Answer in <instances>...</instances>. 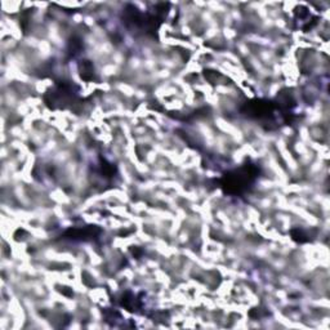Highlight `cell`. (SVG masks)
Segmentation results:
<instances>
[{
  "instance_id": "6da1fadb",
  "label": "cell",
  "mask_w": 330,
  "mask_h": 330,
  "mask_svg": "<svg viewBox=\"0 0 330 330\" xmlns=\"http://www.w3.org/2000/svg\"><path fill=\"white\" fill-rule=\"evenodd\" d=\"M259 167L257 164L246 161L238 169H234L221 178V187L226 194L242 195L249 191L258 178Z\"/></svg>"
},
{
  "instance_id": "7a4b0ae2",
  "label": "cell",
  "mask_w": 330,
  "mask_h": 330,
  "mask_svg": "<svg viewBox=\"0 0 330 330\" xmlns=\"http://www.w3.org/2000/svg\"><path fill=\"white\" fill-rule=\"evenodd\" d=\"M101 232V230L95 226H89V227H79V228H68L65 232V236L71 240H90L94 236H97Z\"/></svg>"
},
{
  "instance_id": "3957f363",
  "label": "cell",
  "mask_w": 330,
  "mask_h": 330,
  "mask_svg": "<svg viewBox=\"0 0 330 330\" xmlns=\"http://www.w3.org/2000/svg\"><path fill=\"white\" fill-rule=\"evenodd\" d=\"M80 75L84 80H93L94 75V68L89 61H82L80 63Z\"/></svg>"
},
{
  "instance_id": "277c9868",
  "label": "cell",
  "mask_w": 330,
  "mask_h": 330,
  "mask_svg": "<svg viewBox=\"0 0 330 330\" xmlns=\"http://www.w3.org/2000/svg\"><path fill=\"white\" fill-rule=\"evenodd\" d=\"M292 236L293 240H296L298 242H306L310 241V238L307 235L306 231H303L302 228H296V230H292Z\"/></svg>"
}]
</instances>
